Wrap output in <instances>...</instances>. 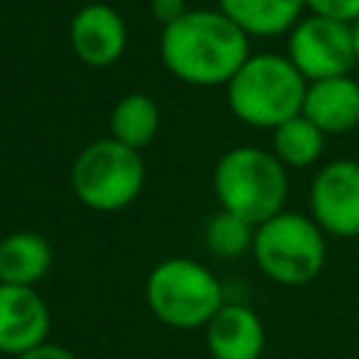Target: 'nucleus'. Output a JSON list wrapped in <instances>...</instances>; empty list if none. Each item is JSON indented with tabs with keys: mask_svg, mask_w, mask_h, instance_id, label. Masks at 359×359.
I'll list each match as a JSON object with an SVG mask.
<instances>
[{
	"mask_svg": "<svg viewBox=\"0 0 359 359\" xmlns=\"http://www.w3.org/2000/svg\"><path fill=\"white\" fill-rule=\"evenodd\" d=\"M250 56V36L219 8H188L160 34L163 65L191 84H227Z\"/></svg>",
	"mask_w": 359,
	"mask_h": 359,
	"instance_id": "f257e3e1",
	"label": "nucleus"
},
{
	"mask_svg": "<svg viewBox=\"0 0 359 359\" xmlns=\"http://www.w3.org/2000/svg\"><path fill=\"white\" fill-rule=\"evenodd\" d=\"M230 112L261 129H278L303 112L309 81L280 53H255L224 84Z\"/></svg>",
	"mask_w": 359,
	"mask_h": 359,
	"instance_id": "f03ea898",
	"label": "nucleus"
},
{
	"mask_svg": "<svg viewBox=\"0 0 359 359\" xmlns=\"http://www.w3.org/2000/svg\"><path fill=\"white\" fill-rule=\"evenodd\" d=\"M213 191L222 210H230L258 227L283 210L289 196L286 165L266 149L236 146L216 160Z\"/></svg>",
	"mask_w": 359,
	"mask_h": 359,
	"instance_id": "7ed1b4c3",
	"label": "nucleus"
},
{
	"mask_svg": "<svg viewBox=\"0 0 359 359\" xmlns=\"http://www.w3.org/2000/svg\"><path fill=\"white\" fill-rule=\"evenodd\" d=\"M219 278L194 258H165L146 278V306L168 328H205L224 306Z\"/></svg>",
	"mask_w": 359,
	"mask_h": 359,
	"instance_id": "20e7f679",
	"label": "nucleus"
},
{
	"mask_svg": "<svg viewBox=\"0 0 359 359\" xmlns=\"http://www.w3.org/2000/svg\"><path fill=\"white\" fill-rule=\"evenodd\" d=\"M252 258L269 280L280 286H306L325 266V233L311 216L280 210L255 227Z\"/></svg>",
	"mask_w": 359,
	"mask_h": 359,
	"instance_id": "39448f33",
	"label": "nucleus"
},
{
	"mask_svg": "<svg viewBox=\"0 0 359 359\" xmlns=\"http://www.w3.org/2000/svg\"><path fill=\"white\" fill-rule=\"evenodd\" d=\"M70 180L76 196L90 210L112 213L137 199L146 180V165L135 149L118 143L115 137H101L76 154Z\"/></svg>",
	"mask_w": 359,
	"mask_h": 359,
	"instance_id": "423d86ee",
	"label": "nucleus"
},
{
	"mask_svg": "<svg viewBox=\"0 0 359 359\" xmlns=\"http://www.w3.org/2000/svg\"><path fill=\"white\" fill-rule=\"evenodd\" d=\"M286 56L309 84L334 76H348L351 67L359 62L351 25L320 14H306L289 31Z\"/></svg>",
	"mask_w": 359,
	"mask_h": 359,
	"instance_id": "0eeeda50",
	"label": "nucleus"
},
{
	"mask_svg": "<svg viewBox=\"0 0 359 359\" xmlns=\"http://www.w3.org/2000/svg\"><path fill=\"white\" fill-rule=\"evenodd\" d=\"M311 219L325 236L356 238L359 236V163L331 160L325 163L309 188Z\"/></svg>",
	"mask_w": 359,
	"mask_h": 359,
	"instance_id": "6e6552de",
	"label": "nucleus"
},
{
	"mask_svg": "<svg viewBox=\"0 0 359 359\" xmlns=\"http://www.w3.org/2000/svg\"><path fill=\"white\" fill-rule=\"evenodd\" d=\"M50 309L31 286L0 283V353L17 359L48 342Z\"/></svg>",
	"mask_w": 359,
	"mask_h": 359,
	"instance_id": "1a4fd4ad",
	"label": "nucleus"
},
{
	"mask_svg": "<svg viewBox=\"0 0 359 359\" xmlns=\"http://www.w3.org/2000/svg\"><path fill=\"white\" fill-rule=\"evenodd\" d=\"M67 36L84 65L107 67L126 48V22L109 3H87L73 14Z\"/></svg>",
	"mask_w": 359,
	"mask_h": 359,
	"instance_id": "9d476101",
	"label": "nucleus"
},
{
	"mask_svg": "<svg viewBox=\"0 0 359 359\" xmlns=\"http://www.w3.org/2000/svg\"><path fill=\"white\" fill-rule=\"evenodd\" d=\"M205 345L213 359H261L266 328L244 303H224L205 325Z\"/></svg>",
	"mask_w": 359,
	"mask_h": 359,
	"instance_id": "9b49d317",
	"label": "nucleus"
},
{
	"mask_svg": "<svg viewBox=\"0 0 359 359\" xmlns=\"http://www.w3.org/2000/svg\"><path fill=\"white\" fill-rule=\"evenodd\" d=\"M303 115L325 135H342L359 126V81L334 76L311 81L303 101Z\"/></svg>",
	"mask_w": 359,
	"mask_h": 359,
	"instance_id": "f8f14e48",
	"label": "nucleus"
},
{
	"mask_svg": "<svg viewBox=\"0 0 359 359\" xmlns=\"http://www.w3.org/2000/svg\"><path fill=\"white\" fill-rule=\"evenodd\" d=\"M53 250L45 236L31 230H17L0 238V283L8 286H31L50 272Z\"/></svg>",
	"mask_w": 359,
	"mask_h": 359,
	"instance_id": "ddd939ff",
	"label": "nucleus"
},
{
	"mask_svg": "<svg viewBox=\"0 0 359 359\" xmlns=\"http://www.w3.org/2000/svg\"><path fill=\"white\" fill-rule=\"evenodd\" d=\"M303 0H219L224 11L247 36L289 34L303 20Z\"/></svg>",
	"mask_w": 359,
	"mask_h": 359,
	"instance_id": "4468645a",
	"label": "nucleus"
},
{
	"mask_svg": "<svg viewBox=\"0 0 359 359\" xmlns=\"http://www.w3.org/2000/svg\"><path fill=\"white\" fill-rule=\"evenodd\" d=\"M157 126H160V107L146 93H126L123 98H118V104L109 112V132H112L109 137H115L118 143L135 151L151 143Z\"/></svg>",
	"mask_w": 359,
	"mask_h": 359,
	"instance_id": "2eb2a0df",
	"label": "nucleus"
},
{
	"mask_svg": "<svg viewBox=\"0 0 359 359\" xmlns=\"http://www.w3.org/2000/svg\"><path fill=\"white\" fill-rule=\"evenodd\" d=\"M325 132H320L303 112L272 129V154L292 168H309L323 157Z\"/></svg>",
	"mask_w": 359,
	"mask_h": 359,
	"instance_id": "dca6fc26",
	"label": "nucleus"
},
{
	"mask_svg": "<svg viewBox=\"0 0 359 359\" xmlns=\"http://www.w3.org/2000/svg\"><path fill=\"white\" fill-rule=\"evenodd\" d=\"M252 241H255V224H250L247 219L230 210L213 213L205 224V247L216 258L224 261L241 258L244 252H252Z\"/></svg>",
	"mask_w": 359,
	"mask_h": 359,
	"instance_id": "f3484780",
	"label": "nucleus"
},
{
	"mask_svg": "<svg viewBox=\"0 0 359 359\" xmlns=\"http://www.w3.org/2000/svg\"><path fill=\"white\" fill-rule=\"evenodd\" d=\"M309 14H320L337 22H356L359 20V0H303Z\"/></svg>",
	"mask_w": 359,
	"mask_h": 359,
	"instance_id": "a211bd4d",
	"label": "nucleus"
},
{
	"mask_svg": "<svg viewBox=\"0 0 359 359\" xmlns=\"http://www.w3.org/2000/svg\"><path fill=\"white\" fill-rule=\"evenodd\" d=\"M149 11H151V17L165 28V25H171L174 20H180L188 8H185L182 0H149Z\"/></svg>",
	"mask_w": 359,
	"mask_h": 359,
	"instance_id": "6ab92c4d",
	"label": "nucleus"
},
{
	"mask_svg": "<svg viewBox=\"0 0 359 359\" xmlns=\"http://www.w3.org/2000/svg\"><path fill=\"white\" fill-rule=\"evenodd\" d=\"M17 359H76V353L62 348V345H56V342H45V345H39V348L17 356Z\"/></svg>",
	"mask_w": 359,
	"mask_h": 359,
	"instance_id": "aec40b11",
	"label": "nucleus"
},
{
	"mask_svg": "<svg viewBox=\"0 0 359 359\" xmlns=\"http://www.w3.org/2000/svg\"><path fill=\"white\" fill-rule=\"evenodd\" d=\"M351 34H353V48H356V56H359V20L351 22Z\"/></svg>",
	"mask_w": 359,
	"mask_h": 359,
	"instance_id": "412c9836",
	"label": "nucleus"
},
{
	"mask_svg": "<svg viewBox=\"0 0 359 359\" xmlns=\"http://www.w3.org/2000/svg\"><path fill=\"white\" fill-rule=\"evenodd\" d=\"M356 244H359V236H356Z\"/></svg>",
	"mask_w": 359,
	"mask_h": 359,
	"instance_id": "4be33fe9",
	"label": "nucleus"
}]
</instances>
